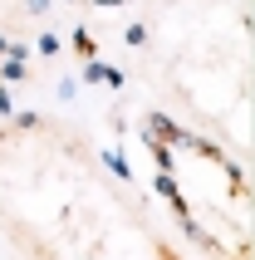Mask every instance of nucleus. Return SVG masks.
<instances>
[{
  "label": "nucleus",
  "mask_w": 255,
  "mask_h": 260,
  "mask_svg": "<svg viewBox=\"0 0 255 260\" xmlns=\"http://www.w3.org/2000/svg\"><path fill=\"white\" fill-rule=\"evenodd\" d=\"M0 226L29 255H177L99 152L69 123L40 113L0 123Z\"/></svg>",
  "instance_id": "obj_1"
},
{
  "label": "nucleus",
  "mask_w": 255,
  "mask_h": 260,
  "mask_svg": "<svg viewBox=\"0 0 255 260\" xmlns=\"http://www.w3.org/2000/svg\"><path fill=\"white\" fill-rule=\"evenodd\" d=\"M162 84L197 128L236 133L250 123V25L236 0H167L147 25Z\"/></svg>",
  "instance_id": "obj_2"
},
{
  "label": "nucleus",
  "mask_w": 255,
  "mask_h": 260,
  "mask_svg": "<svg viewBox=\"0 0 255 260\" xmlns=\"http://www.w3.org/2000/svg\"><path fill=\"white\" fill-rule=\"evenodd\" d=\"M142 143L152 157V182L167 202L177 231L206 255H255V191L241 157L197 123L167 113L142 118Z\"/></svg>",
  "instance_id": "obj_3"
},
{
  "label": "nucleus",
  "mask_w": 255,
  "mask_h": 260,
  "mask_svg": "<svg viewBox=\"0 0 255 260\" xmlns=\"http://www.w3.org/2000/svg\"><path fill=\"white\" fill-rule=\"evenodd\" d=\"M40 25V0H0V40H25Z\"/></svg>",
  "instance_id": "obj_4"
},
{
  "label": "nucleus",
  "mask_w": 255,
  "mask_h": 260,
  "mask_svg": "<svg viewBox=\"0 0 255 260\" xmlns=\"http://www.w3.org/2000/svg\"><path fill=\"white\" fill-rule=\"evenodd\" d=\"M79 10H123V5H138V0H69Z\"/></svg>",
  "instance_id": "obj_5"
}]
</instances>
